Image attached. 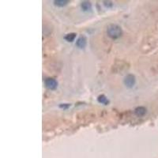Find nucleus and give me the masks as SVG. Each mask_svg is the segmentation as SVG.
I'll return each instance as SVG.
<instances>
[{
	"instance_id": "0eeeda50",
	"label": "nucleus",
	"mask_w": 158,
	"mask_h": 158,
	"mask_svg": "<svg viewBox=\"0 0 158 158\" xmlns=\"http://www.w3.org/2000/svg\"><path fill=\"white\" fill-rule=\"evenodd\" d=\"M68 2H69V1H67V0H55V1H54L55 6H59V7L65 6L66 5L68 4Z\"/></svg>"
},
{
	"instance_id": "f257e3e1",
	"label": "nucleus",
	"mask_w": 158,
	"mask_h": 158,
	"mask_svg": "<svg viewBox=\"0 0 158 158\" xmlns=\"http://www.w3.org/2000/svg\"><path fill=\"white\" fill-rule=\"evenodd\" d=\"M122 33H123V32H122L121 27L119 26L118 25L112 24L107 26V34L112 40H116V39L120 38L122 36Z\"/></svg>"
},
{
	"instance_id": "423d86ee",
	"label": "nucleus",
	"mask_w": 158,
	"mask_h": 158,
	"mask_svg": "<svg viewBox=\"0 0 158 158\" xmlns=\"http://www.w3.org/2000/svg\"><path fill=\"white\" fill-rule=\"evenodd\" d=\"M81 9H82L84 11H89V10H91L92 8L91 3H90V2H89V1H83V2H81Z\"/></svg>"
},
{
	"instance_id": "9b49d317",
	"label": "nucleus",
	"mask_w": 158,
	"mask_h": 158,
	"mask_svg": "<svg viewBox=\"0 0 158 158\" xmlns=\"http://www.w3.org/2000/svg\"><path fill=\"white\" fill-rule=\"evenodd\" d=\"M104 2V5H105V6H107V7H110V6H112V3L111 2Z\"/></svg>"
},
{
	"instance_id": "9d476101",
	"label": "nucleus",
	"mask_w": 158,
	"mask_h": 158,
	"mask_svg": "<svg viewBox=\"0 0 158 158\" xmlns=\"http://www.w3.org/2000/svg\"><path fill=\"white\" fill-rule=\"evenodd\" d=\"M70 106H71V104H61L59 107H60L61 108H67V107H69Z\"/></svg>"
},
{
	"instance_id": "6e6552de",
	"label": "nucleus",
	"mask_w": 158,
	"mask_h": 158,
	"mask_svg": "<svg viewBox=\"0 0 158 158\" xmlns=\"http://www.w3.org/2000/svg\"><path fill=\"white\" fill-rule=\"evenodd\" d=\"M97 100H98V102H99V103L103 104H105V105H107V104L109 103V101H108L107 98L104 95H100L97 98Z\"/></svg>"
},
{
	"instance_id": "f03ea898",
	"label": "nucleus",
	"mask_w": 158,
	"mask_h": 158,
	"mask_svg": "<svg viewBox=\"0 0 158 158\" xmlns=\"http://www.w3.org/2000/svg\"><path fill=\"white\" fill-rule=\"evenodd\" d=\"M45 85L46 87L49 89H55L58 86V82L56 81V80L54 78H51V77H48V78L45 79Z\"/></svg>"
},
{
	"instance_id": "1a4fd4ad",
	"label": "nucleus",
	"mask_w": 158,
	"mask_h": 158,
	"mask_svg": "<svg viewBox=\"0 0 158 158\" xmlns=\"http://www.w3.org/2000/svg\"><path fill=\"white\" fill-rule=\"evenodd\" d=\"M75 37H76V33H69V34H67V36H66L65 40L68 41V42H72V41H74Z\"/></svg>"
},
{
	"instance_id": "7ed1b4c3",
	"label": "nucleus",
	"mask_w": 158,
	"mask_h": 158,
	"mask_svg": "<svg viewBox=\"0 0 158 158\" xmlns=\"http://www.w3.org/2000/svg\"><path fill=\"white\" fill-rule=\"evenodd\" d=\"M124 84L128 88H132L135 84V77L133 74H128L124 79Z\"/></svg>"
},
{
	"instance_id": "20e7f679",
	"label": "nucleus",
	"mask_w": 158,
	"mask_h": 158,
	"mask_svg": "<svg viewBox=\"0 0 158 158\" xmlns=\"http://www.w3.org/2000/svg\"><path fill=\"white\" fill-rule=\"evenodd\" d=\"M86 41H86V38L84 36H81V37H80L77 39V42H76V45L79 48H84L86 46Z\"/></svg>"
},
{
	"instance_id": "39448f33",
	"label": "nucleus",
	"mask_w": 158,
	"mask_h": 158,
	"mask_svg": "<svg viewBox=\"0 0 158 158\" xmlns=\"http://www.w3.org/2000/svg\"><path fill=\"white\" fill-rule=\"evenodd\" d=\"M146 112H147V110H146V108L145 107H138L137 108H135V110H134V113H135V115L137 116H139V117H141V116H144L146 114Z\"/></svg>"
}]
</instances>
